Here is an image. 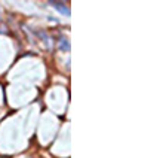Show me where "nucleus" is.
<instances>
[{
  "label": "nucleus",
  "instance_id": "2",
  "mask_svg": "<svg viewBox=\"0 0 160 158\" xmlns=\"http://www.w3.org/2000/svg\"><path fill=\"white\" fill-rule=\"evenodd\" d=\"M58 45H59V48L62 49L64 52H68V51H70V43H68V41H67L65 37H61Z\"/></svg>",
  "mask_w": 160,
  "mask_h": 158
},
{
  "label": "nucleus",
  "instance_id": "1",
  "mask_svg": "<svg viewBox=\"0 0 160 158\" xmlns=\"http://www.w3.org/2000/svg\"><path fill=\"white\" fill-rule=\"evenodd\" d=\"M49 3H51V5L57 9V11L61 12L62 15H65V17H68V15H70V8L67 6V3H65V2H53V0H51Z\"/></svg>",
  "mask_w": 160,
  "mask_h": 158
}]
</instances>
